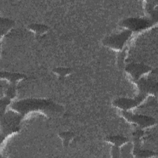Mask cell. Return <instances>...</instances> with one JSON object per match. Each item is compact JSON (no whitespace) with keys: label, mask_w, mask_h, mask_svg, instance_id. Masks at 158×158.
<instances>
[{"label":"cell","mask_w":158,"mask_h":158,"mask_svg":"<svg viewBox=\"0 0 158 158\" xmlns=\"http://www.w3.org/2000/svg\"><path fill=\"white\" fill-rule=\"evenodd\" d=\"M122 26L131 30H139L148 28L151 25L150 20L144 19H129L122 22Z\"/></svg>","instance_id":"cell-3"},{"label":"cell","mask_w":158,"mask_h":158,"mask_svg":"<svg viewBox=\"0 0 158 158\" xmlns=\"http://www.w3.org/2000/svg\"><path fill=\"white\" fill-rule=\"evenodd\" d=\"M144 96L143 94H141L137 98L132 100L128 99H118L115 102V105L117 107L123 108V109H129L131 107H133L136 106L138 103L141 102Z\"/></svg>","instance_id":"cell-5"},{"label":"cell","mask_w":158,"mask_h":158,"mask_svg":"<svg viewBox=\"0 0 158 158\" xmlns=\"http://www.w3.org/2000/svg\"><path fill=\"white\" fill-rule=\"evenodd\" d=\"M30 28L36 31H38V33H43L47 30V27L46 26L41 25H33L30 27Z\"/></svg>","instance_id":"cell-8"},{"label":"cell","mask_w":158,"mask_h":158,"mask_svg":"<svg viewBox=\"0 0 158 158\" xmlns=\"http://www.w3.org/2000/svg\"><path fill=\"white\" fill-rule=\"evenodd\" d=\"M131 32L130 30H126L118 35L108 37L105 39L104 44L116 49H121L125 42L131 35Z\"/></svg>","instance_id":"cell-2"},{"label":"cell","mask_w":158,"mask_h":158,"mask_svg":"<svg viewBox=\"0 0 158 158\" xmlns=\"http://www.w3.org/2000/svg\"><path fill=\"white\" fill-rule=\"evenodd\" d=\"M107 140L110 142L114 143L117 146H120L127 141V139L125 138L120 137V136L109 137L107 138Z\"/></svg>","instance_id":"cell-7"},{"label":"cell","mask_w":158,"mask_h":158,"mask_svg":"<svg viewBox=\"0 0 158 158\" xmlns=\"http://www.w3.org/2000/svg\"><path fill=\"white\" fill-rule=\"evenodd\" d=\"M150 70L149 67L145 66V65H141L138 64H135V65H131L129 67L127 68V70L131 73V75L136 79H138L139 77L142 75L143 73H146L148 72Z\"/></svg>","instance_id":"cell-6"},{"label":"cell","mask_w":158,"mask_h":158,"mask_svg":"<svg viewBox=\"0 0 158 158\" xmlns=\"http://www.w3.org/2000/svg\"><path fill=\"white\" fill-rule=\"evenodd\" d=\"M123 114L124 117L128 121L135 122L136 124H138L143 127L152 125L155 122V120L154 118H150L148 117L140 115H133L131 113H128V112H123Z\"/></svg>","instance_id":"cell-4"},{"label":"cell","mask_w":158,"mask_h":158,"mask_svg":"<svg viewBox=\"0 0 158 158\" xmlns=\"http://www.w3.org/2000/svg\"><path fill=\"white\" fill-rule=\"evenodd\" d=\"M12 107L20 113L25 115L27 113L33 110H42L44 112H60V107L51 101L37 99H30L20 101L14 103Z\"/></svg>","instance_id":"cell-1"}]
</instances>
